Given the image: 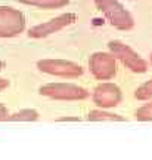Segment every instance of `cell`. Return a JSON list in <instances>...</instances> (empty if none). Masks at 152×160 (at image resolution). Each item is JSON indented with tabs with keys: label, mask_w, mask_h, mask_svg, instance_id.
Segmentation results:
<instances>
[{
	"label": "cell",
	"mask_w": 152,
	"mask_h": 160,
	"mask_svg": "<svg viewBox=\"0 0 152 160\" xmlns=\"http://www.w3.org/2000/svg\"><path fill=\"white\" fill-rule=\"evenodd\" d=\"M75 21H77V13H73V12L62 13V15H58V17L46 21V22L31 27L28 30V37L30 39H45V37H49V36L64 30L65 27L74 24Z\"/></svg>",
	"instance_id": "cell-7"
},
{
	"label": "cell",
	"mask_w": 152,
	"mask_h": 160,
	"mask_svg": "<svg viewBox=\"0 0 152 160\" xmlns=\"http://www.w3.org/2000/svg\"><path fill=\"white\" fill-rule=\"evenodd\" d=\"M6 88H9V80L3 79V77H0V92H3Z\"/></svg>",
	"instance_id": "cell-15"
},
{
	"label": "cell",
	"mask_w": 152,
	"mask_h": 160,
	"mask_svg": "<svg viewBox=\"0 0 152 160\" xmlns=\"http://www.w3.org/2000/svg\"><path fill=\"white\" fill-rule=\"evenodd\" d=\"M40 114L34 108H24L19 111H15L12 114H7L6 122H36L39 120Z\"/></svg>",
	"instance_id": "cell-11"
},
{
	"label": "cell",
	"mask_w": 152,
	"mask_h": 160,
	"mask_svg": "<svg viewBox=\"0 0 152 160\" xmlns=\"http://www.w3.org/2000/svg\"><path fill=\"white\" fill-rule=\"evenodd\" d=\"M92 99H93L96 107H99V108H114L121 102L123 91L120 89L118 85L103 80L93 89Z\"/></svg>",
	"instance_id": "cell-8"
},
{
	"label": "cell",
	"mask_w": 152,
	"mask_h": 160,
	"mask_svg": "<svg viewBox=\"0 0 152 160\" xmlns=\"http://www.w3.org/2000/svg\"><path fill=\"white\" fill-rule=\"evenodd\" d=\"M89 70L96 80H111L117 74V59L111 52H95L89 58Z\"/></svg>",
	"instance_id": "cell-6"
},
{
	"label": "cell",
	"mask_w": 152,
	"mask_h": 160,
	"mask_svg": "<svg viewBox=\"0 0 152 160\" xmlns=\"http://www.w3.org/2000/svg\"><path fill=\"white\" fill-rule=\"evenodd\" d=\"M18 3L34 6L40 9H62L69 3V0H17Z\"/></svg>",
	"instance_id": "cell-10"
},
{
	"label": "cell",
	"mask_w": 152,
	"mask_h": 160,
	"mask_svg": "<svg viewBox=\"0 0 152 160\" xmlns=\"http://www.w3.org/2000/svg\"><path fill=\"white\" fill-rule=\"evenodd\" d=\"M135 98L137 101H149L152 99V77L142 83L135 91Z\"/></svg>",
	"instance_id": "cell-12"
},
{
	"label": "cell",
	"mask_w": 152,
	"mask_h": 160,
	"mask_svg": "<svg viewBox=\"0 0 152 160\" xmlns=\"http://www.w3.org/2000/svg\"><path fill=\"white\" fill-rule=\"evenodd\" d=\"M149 62H151V65H152V52H151V57H149Z\"/></svg>",
	"instance_id": "cell-18"
},
{
	"label": "cell",
	"mask_w": 152,
	"mask_h": 160,
	"mask_svg": "<svg viewBox=\"0 0 152 160\" xmlns=\"http://www.w3.org/2000/svg\"><path fill=\"white\" fill-rule=\"evenodd\" d=\"M7 114H9V111H7V108H6L3 104L0 102V122H3L5 120L6 122V117H7Z\"/></svg>",
	"instance_id": "cell-14"
},
{
	"label": "cell",
	"mask_w": 152,
	"mask_h": 160,
	"mask_svg": "<svg viewBox=\"0 0 152 160\" xmlns=\"http://www.w3.org/2000/svg\"><path fill=\"white\" fill-rule=\"evenodd\" d=\"M135 119L139 122H152V99L135 111Z\"/></svg>",
	"instance_id": "cell-13"
},
{
	"label": "cell",
	"mask_w": 152,
	"mask_h": 160,
	"mask_svg": "<svg viewBox=\"0 0 152 160\" xmlns=\"http://www.w3.org/2000/svg\"><path fill=\"white\" fill-rule=\"evenodd\" d=\"M108 51L131 73L142 74L148 71V62L127 43L120 42V40H111L108 43Z\"/></svg>",
	"instance_id": "cell-3"
},
{
	"label": "cell",
	"mask_w": 152,
	"mask_h": 160,
	"mask_svg": "<svg viewBox=\"0 0 152 160\" xmlns=\"http://www.w3.org/2000/svg\"><path fill=\"white\" fill-rule=\"evenodd\" d=\"M96 8L105 15L114 28L129 31L135 27V19L120 0H93Z\"/></svg>",
	"instance_id": "cell-1"
},
{
	"label": "cell",
	"mask_w": 152,
	"mask_h": 160,
	"mask_svg": "<svg viewBox=\"0 0 152 160\" xmlns=\"http://www.w3.org/2000/svg\"><path fill=\"white\" fill-rule=\"evenodd\" d=\"M3 68H5V62H3V61H0V71H2Z\"/></svg>",
	"instance_id": "cell-17"
},
{
	"label": "cell",
	"mask_w": 152,
	"mask_h": 160,
	"mask_svg": "<svg viewBox=\"0 0 152 160\" xmlns=\"http://www.w3.org/2000/svg\"><path fill=\"white\" fill-rule=\"evenodd\" d=\"M37 68L45 74L64 77V79H75L84 73V70L80 64L67 61V59H53V58H46V59L37 61Z\"/></svg>",
	"instance_id": "cell-4"
},
{
	"label": "cell",
	"mask_w": 152,
	"mask_h": 160,
	"mask_svg": "<svg viewBox=\"0 0 152 160\" xmlns=\"http://www.w3.org/2000/svg\"><path fill=\"white\" fill-rule=\"evenodd\" d=\"M87 120L90 122H124V117L111 111H107V108H95L87 113Z\"/></svg>",
	"instance_id": "cell-9"
},
{
	"label": "cell",
	"mask_w": 152,
	"mask_h": 160,
	"mask_svg": "<svg viewBox=\"0 0 152 160\" xmlns=\"http://www.w3.org/2000/svg\"><path fill=\"white\" fill-rule=\"evenodd\" d=\"M39 93L41 97L56 99V101H83L90 97V92L83 86L75 83H46L40 86Z\"/></svg>",
	"instance_id": "cell-2"
},
{
	"label": "cell",
	"mask_w": 152,
	"mask_h": 160,
	"mask_svg": "<svg viewBox=\"0 0 152 160\" xmlns=\"http://www.w3.org/2000/svg\"><path fill=\"white\" fill-rule=\"evenodd\" d=\"M71 120H74V122H80L78 117H64V119H59V122H71Z\"/></svg>",
	"instance_id": "cell-16"
},
{
	"label": "cell",
	"mask_w": 152,
	"mask_h": 160,
	"mask_svg": "<svg viewBox=\"0 0 152 160\" xmlns=\"http://www.w3.org/2000/svg\"><path fill=\"white\" fill-rule=\"evenodd\" d=\"M25 30V17L19 9L0 6V37L11 39Z\"/></svg>",
	"instance_id": "cell-5"
}]
</instances>
